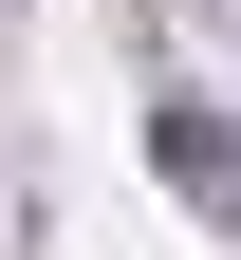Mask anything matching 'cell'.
Here are the masks:
<instances>
[{
  "mask_svg": "<svg viewBox=\"0 0 241 260\" xmlns=\"http://www.w3.org/2000/svg\"><path fill=\"white\" fill-rule=\"evenodd\" d=\"M149 149H167V186H204V205H241V130L204 112V93H167V112H149Z\"/></svg>",
  "mask_w": 241,
  "mask_h": 260,
  "instance_id": "obj_1",
  "label": "cell"
}]
</instances>
